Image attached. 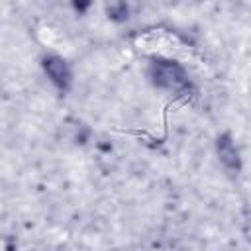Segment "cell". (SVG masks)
Wrapping results in <instances>:
<instances>
[{
	"instance_id": "1",
	"label": "cell",
	"mask_w": 251,
	"mask_h": 251,
	"mask_svg": "<svg viewBox=\"0 0 251 251\" xmlns=\"http://www.w3.org/2000/svg\"><path fill=\"white\" fill-rule=\"evenodd\" d=\"M149 78L157 88L171 92H182L190 88V80L184 67L173 59H155L149 65Z\"/></svg>"
},
{
	"instance_id": "2",
	"label": "cell",
	"mask_w": 251,
	"mask_h": 251,
	"mask_svg": "<svg viewBox=\"0 0 251 251\" xmlns=\"http://www.w3.org/2000/svg\"><path fill=\"white\" fill-rule=\"evenodd\" d=\"M41 67H43L47 78H49L61 92H67V90L71 88V84H73V73H71L69 63H67L63 57H59V55H55V53H49V55H45V57L41 59Z\"/></svg>"
},
{
	"instance_id": "3",
	"label": "cell",
	"mask_w": 251,
	"mask_h": 251,
	"mask_svg": "<svg viewBox=\"0 0 251 251\" xmlns=\"http://www.w3.org/2000/svg\"><path fill=\"white\" fill-rule=\"evenodd\" d=\"M216 151H218V159L224 165V169L231 175H237L241 171V157H239V149L231 137V133H222L216 139Z\"/></svg>"
},
{
	"instance_id": "4",
	"label": "cell",
	"mask_w": 251,
	"mask_h": 251,
	"mask_svg": "<svg viewBox=\"0 0 251 251\" xmlns=\"http://www.w3.org/2000/svg\"><path fill=\"white\" fill-rule=\"evenodd\" d=\"M106 12H108V18H110V20H114V22H124V20H127V16H129V6H127L126 2H114V4H110V6L106 8Z\"/></svg>"
}]
</instances>
